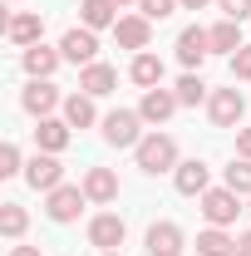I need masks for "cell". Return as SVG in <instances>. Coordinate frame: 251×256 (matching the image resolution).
<instances>
[{
  "label": "cell",
  "mask_w": 251,
  "mask_h": 256,
  "mask_svg": "<svg viewBox=\"0 0 251 256\" xmlns=\"http://www.w3.org/2000/svg\"><path fill=\"white\" fill-rule=\"evenodd\" d=\"M138 168L158 178V172H178V143L168 138V133H148L143 143H138Z\"/></svg>",
  "instance_id": "obj_1"
},
{
  "label": "cell",
  "mask_w": 251,
  "mask_h": 256,
  "mask_svg": "<svg viewBox=\"0 0 251 256\" xmlns=\"http://www.w3.org/2000/svg\"><path fill=\"white\" fill-rule=\"evenodd\" d=\"M138 124H143V114L114 108V114L104 118V143H114V148H138V143H143V138H138Z\"/></svg>",
  "instance_id": "obj_2"
},
{
  "label": "cell",
  "mask_w": 251,
  "mask_h": 256,
  "mask_svg": "<svg viewBox=\"0 0 251 256\" xmlns=\"http://www.w3.org/2000/svg\"><path fill=\"white\" fill-rule=\"evenodd\" d=\"M236 212H242V202H236L232 188H207V192H202V217H207L212 226L236 222Z\"/></svg>",
  "instance_id": "obj_3"
},
{
  "label": "cell",
  "mask_w": 251,
  "mask_h": 256,
  "mask_svg": "<svg viewBox=\"0 0 251 256\" xmlns=\"http://www.w3.org/2000/svg\"><path fill=\"white\" fill-rule=\"evenodd\" d=\"M84 202H89V192L84 188H54L50 192V202H44V212H50V222H74L79 212H84Z\"/></svg>",
  "instance_id": "obj_4"
},
{
  "label": "cell",
  "mask_w": 251,
  "mask_h": 256,
  "mask_svg": "<svg viewBox=\"0 0 251 256\" xmlns=\"http://www.w3.org/2000/svg\"><path fill=\"white\" fill-rule=\"evenodd\" d=\"M207 114H212V124H217V128L242 124V114H246V98H242V89H217V94L207 98Z\"/></svg>",
  "instance_id": "obj_5"
},
{
  "label": "cell",
  "mask_w": 251,
  "mask_h": 256,
  "mask_svg": "<svg viewBox=\"0 0 251 256\" xmlns=\"http://www.w3.org/2000/svg\"><path fill=\"white\" fill-rule=\"evenodd\" d=\"M25 178H30V188H40V192L64 188V168H60V158H54V153H34L30 168H25Z\"/></svg>",
  "instance_id": "obj_6"
},
{
  "label": "cell",
  "mask_w": 251,
  "mask_h": 256,
  "mask_svg": "<svg viewBox=\"0 0 251 256\" xmlns=\"http://www.w3.org/2000/svg\"><path fill=\"white\" fill-rule=\"evenodd\" d=\"M124 236H128V226H124V217H114V212H104V217L89 222V242H94L98 252H118Z\"/></svg>",
  "instance_id": "obj_7"
},
{
  "label": "cell",
  "mask_w": 251,
  "mask_h": 256,
  "mask_svg": "<svg viewBox=\"0 0 251 256\" xmlns=\"http://www.w3.org/2000/svg\"><path fill=\"white\" fill-rule=\"evenodd\" d=\"M207 54H212V34L202 30V25H188V30L178 34V60L188 64V69H197Z\"/></svg>",
  "instance_id": "obj_8"
},
{
  "label": "cell",
  "mask_w": 251,
  "mask_h": 256,
  "mask_svg": "<svg viewBox=\"0 0 251 256\" xmlns=\"http://www.w3.org/2000/svg\"><path fill=\"white\" fill-rule=\"evenodd\" d=\"M148 256H182V226L178 222H153L148 226Z\"/></svg>",
  "instance_id": "obj_9"
},
{
  "label": "cell",
  "mask_w": 251,
  "mask_h": 256,
  "mask_svg": "<svg viewBox=\"0 0 251 256\" xmlns=\"http://www.w3.org/2000/svg\"><path fill=\"white\" fill-rule=\"evenodd\" d=\"M60 54L69 64H94V54H98V40H94V30H69L60 40Z\"/></svg>",
  "instance_id": "obj_10"
},
{
  "label": "cell",
  "mask_w": 251,
  "mask_h": 256,
  "mask_svg": "<svg viewBox=\"0 0 251 256\" xmlns=\"http://www.w3.org/2000/svg\"><path fill=\"white\" fill-rule=\"evenodd\" d=\"M138 114H143V124H168V118L178 114V94H168V89H148L143 104H138Z\"/></svg>",
  "instance_id": "obj_11"
},
{
  "label": "cell",
  "mask_w": 251,
  "mask_h": 256,
  "mask_svg": "<svg viewBox=\"0 0 251 256\" xmlns=\"http://www.w3.org/2000/svg\"><path fill=\"white\" fill-rule=\"evenodd\" d=\"M114 84H118V74H114V69H108V64H84V74H79V89H84V94L89 98H104V94H114Z\"/></svg>",
  "instance_id": "obj_12"
},
{
  "label": "cell",
  "mask_w": 251,
  "mask_h": 256,
  "mask_svg": "<svg viewBox=\"0 0 251 256\" xmlns=\"http://www.w3.org/2000/svg\"><path fill=\"white\" fill-rule=\"evenodd\" d=\"M172 182H178V192H182V197H202V192H207V162H202V158L178 162Z\"/></svg>",
  "instance_id": "obj_13"
},
{
  "label": "cell",
  "mask_w": 251,
  "mask_h": 256,
  "mask_svg": "<svg viewBox=\"0 0 251 256\" xmlns=\"http://www.w3.org/2000/svg\"><path fill=\"white\" fill-rule=\"evenodd\" d=\"M5 34H10V44H40L44 20H40V15H10V20H5Z\"/></svg>",
  "instance_id": "obj_14"
},
{
  "label": "cell",
  "mask_w": 251,
  "mask_h": 256,
  "mask_svg": "<svg viewBox=\"0 0 251 256\" xmlns=\"http://www.w3.org/2000/svg\"><path fill=\"white\" fill-rule=\"evenodd\" d=\"M84 192H89V202H114V197H118V178H114V168H89Z\"/></svg>",
  "instance_id": "obj_15"
},
{
  "label": "cell",
  "mask_w": 251,
  "mask_h": 256,
  "mask_svg": "<svg viewBox=\"0 0 251 256\" xmlns=\"http://www.w3.org/2000/svg\"><path fill=\"white\" fill-rule=\"evenodd\" d=\"M114 34H118V44H124V50H148V20H143V15H124V20H118V25H114Z\"/></svg>",
  "instance_id": "obj_16"
},
{
  "label": "cell",
  "mask_w": 251,
  "mask_h": 256,
  "mask_svg": "<svg viewBox=\"0 0 251 256\" xmlns=\"http://www.w3.org/2000/svg\"><path fill=\"white\" fill-rule=\"evenodd\" d=\"M60 104V89L50 84V79H34L30 89H25V108L30 114H40V118H50V108Z\"/></svg>",
  "instance_id": "obj_17"
},
{
  "label": "cell",
  "mask_w": 251,
  "mask_h": 256,
  "mask_svg": "<svg viewBox=\"0 0 251 256\" xmlns=\"http://www.w3.org/2000/svg\"><path fill=\"white\" fill-rule=\"evenodd\" d=\"M114 10H118L114 0H84L79 5V20H84V30H104V25H118Z\"/></svg>",
  "instance_id": "obj_18"
},
{
  "label": "cell",
  "mask_w": 251,
  "mask_h": 256,
  "mask_svg": "<svg viewBox=\"0 0 251 256\" xmlns=\"http://www.w3.org/2000/svg\"><path fill=\"white\" fill-rule=\"evenodd\" d=\"M207 34H212V54H236L242 50V20H222Z\"/></svg>",
  "instance_id": "obj_19"
},
{
  "label": "cell",
  "mask_w": 251,
  "mask_h": 256,
  "mask_svg": "<svg viewBox=\"0 0 251 256\" xmlns=\"http://www.w3.org/2000/svg\"><path fill=\"white\" fill-rule=\"evenodd\" d=\"M197 256H236V242L222 226H207V232H197Z\"/></svg>",
  "instance_id": "obj_20"
},
{
  "label": "cell",
  "mask_w": 251,
  "mask_h": 256,
  "mask_svg": "<svg viewBox=\"0 0 251 256\" xmlns=\"http://www.w3.org/2000/svg\"><path fill=\"white\" fill-rule=\"evenodd\" d=\"M94 118H98V114H94V98H89V94H69V98H64V124H69V128H89Z\"/></svg>",
  "instance_id": "obj_21"
},
{
  "label": "cell",
  "mask_w": 251,
  "mask_h": 256,
  "mask_svg": "<svg viewBox=\"0 0 251 256\" xmlns=\"http://www.w3.org/2000/svg\"><path fill=\"white\" fill-rule=\"evenodd\" d=\"M34 143H40L44 153H60L64 143H69V124H60V118H40V128H34Z\"/></svg>",
  "instance_id": "obj_22"
},
{
  "label": "cell",
  "mask_w": 251,
  "mask_h": 256,
  "mask_svg": "<svg viewBox=\"0 0 251 256\" xmlns=\"http://www.w3.org/2000/svg\"><path fill=\"white\" fill-rule=\"evenodd\" d=\"M54 69H60V54H54V50H44V44H30V50H25V74L50 79Z\"/></svg>",
  "instance_id": "obj_23"
},
{
  "label": "cell",
  "mask_w": 251,
  "mask_h": 256,
  "mask_svg": "<svg viewBox=\"0 0 251 256\" xmlns=\"http://www.w3.org/2000/svg\"><path fill=\"white\" fill-rule=\"evenodd\" d=\"M128 74H133V84H143V89H153V84H162V60H158V54H138Z\"/></svg>",
  "instance_id": "obj_24"
},
{
  "label": "cell",
  "mask_w": 251,
  "mask_h": 256,
  "mask_svg": "<svg viewBox=\"0 0 251 256\" xmlns=\"http://www.w3.org/2000/svg\"><path fill=\"white\" fill-rule=\"evenodd\" d=\"M25 222H30V217H25V207H20V202H5V207H0V232H5L10 242L25 232Z\"/></svg>",
  "instance_id": "obj_25"
},
{
  "label": "cell",
  "mask_w": 251,
  "mask_h": 256,
  "mask_svg": "<svg viewBox=\"0 0 251 256\" xmlns=\"http://www.w3.org/2000/svg\"><path fill=\"white\" fill-rule=\"evenodd\" d=\"M226 188L236 192V197H246V192H251V158H242V162L226 168Z\"/></svg>",
  "instance_id": "obj_26"
},
{
  "label": "cell",
  "mask_w": 251,
  "mask_h": 256,
  "mask_svg": "<svg viewBox=\"0 0 251 256\" xmlns=\"http://www.w3.org/2000/svg\"><path fill=\"white\" fill-rule=\"evenodd\" d=\"M172 94H178V104H197V98L207 94V84H202V79H197V74H182V79H178V89H172Z\"/></svg>",
  "instance_id": "obj_27"
},
{
  "label": "cell",
  "mask_w": 251,
  "mask_h": 256,
  "mask_svg": "<svg viewBox=\"0 0 251 256\" xmlns=\"http://www.w3.org/2000/svg\"><path fill=\"white\" fill-rule=\"evenodd\" d=\"M138 5H143V20H168L178 10V0H138Z\"/></svg>",
  "instance_id": "obj_28"
},
{
  "label": "cell",
  "mask_w": 251,
  "mask_h": 256,
  "mask_svg": "<svg viewBox=\"0 0 251 256\" xmlns=\"http://www.w3.org/2000/svg\"><path fill=\"white\" fill-rule=\"evenodd\" d=\"M15 172H20V148L5 143V148H0V178H15Z\"/></svg>",
  "instance_id": "obj_29"
},
{
  "label": "cell",
  "mask_w": 251,
  "mask_h": 256,
  "mask_svg": "<svg viewBox=\"0 0 251 256\" xmlns=\"http://www.w3.org/2000/svg\"><path fill=\"white\" fill-rule=\"evenodd\" d=\"M232 74H236V79H251V44H242V50L232 54Z\"/></svg>",
  "instance_id": "obj_30"
},
{
  "label": "cell",
  "mask_w": 251,
  "mask_h": 256,
  "mask_svg": "<svg viewBox=\"0 0 251 256\" xmlns=\"http://www.w3.org/2000/svg\"><path fill=\"white\" fill-rule=\"evenodd\" d=\"M217 5H222L226 20H246V15H251V0H217Z\"/></svg>",
  "instance_id": "obj_31"
},
{
  "label": "cell",
  "mask_w": 251,
  "mask_h": 256,
  "mask_svg": "<svg viewBox=\"0 0 251 256\" xmlns=\"http://www.w3.org/2000/svg\"><path fill=\"white\" fill-rule=\"evenodd\" d=\"M236 153H242V158H251V128H242V133H236Z\"/></svg>",
  "instance_id": "obj_32"
},
{
  "label": "cell",
  "mask_w": 251,
  "mask_h": 256,
  "mask_svg": "<svg viewBox=\"0 0 251 256\" xmlns=\"http://www.w3.org/2000/svg\"><path fill=\"white\" fill-rule=\"evenodd\" d=\"M236 256H251V232H246V236H236Z\"/></svg>",
  "instance_id": "obj_33"
},
{
  "label": "cell",
  "mask_w": 251,
  "mask_h": 256,
  "mask_svg": "<svg viewBox=\"0 0 251 256\" xmlns=\"http://www.w3.org/2000/svg\"><path fill=\"white\" fill-rule=\"evenodd\" d=\"M10 256H40V246H15Z\"/></svg>",
  "instance_id": "obj_34"
},
{
  "label": "cell",
  "mask_w": 251,
  "mask_h": 256,
  "mask_svg": "<svg viewBox=\"0 0 251 256\" xmlns=\"http://www.w3.org/2000/svg\"><path fill=\"white\" fill-rule=\"evenodd\" d=\"M178 5H182V10H202L207 0H178Z\"/></svg>",
  "instance_id": "obj_35"
},
{
  "label": "cell",
  "mask_w": 251,
  "mask_h": 256,
  "mask_svg": "<svg viewBox=\"0 0 251 256\" xmlns=\"http://www.w3.org/2000/svg\"><path fill=\"white\" fill-rule=\"evenodd\" d=\"M114 5H128V0H114Z\"/></svg>",
  "instance_id": "obj_36"
},
{
  "label": "cell",
  "mask_w": 251,
  "mask_h": 256,
  "mask_svg": "<svg viewBox=\"0 0 251 256\" xmlns=\"http://www.w3.org/2000/svg\"><path fill=\"white\" fill-rule=\"evenodd\" d=\"M104 256H118V252H104Z\"/></svg>",
  "instance_id": "obj_37"
},
{
  "label": "cell",
  "mask_w": 251,
  "mask_h": 256,
  "mask_svg": "<svg viewBox=\"0 0 251 256\" xmlns=\"http://www.w3.org/2000/svg\"><path fill=\"white\" fill-rule=\"evenodd\" d=\"M10 5H15V0H10Z\"/></svg>",
  "instance_id": "obj_38"
}]
</instances>
